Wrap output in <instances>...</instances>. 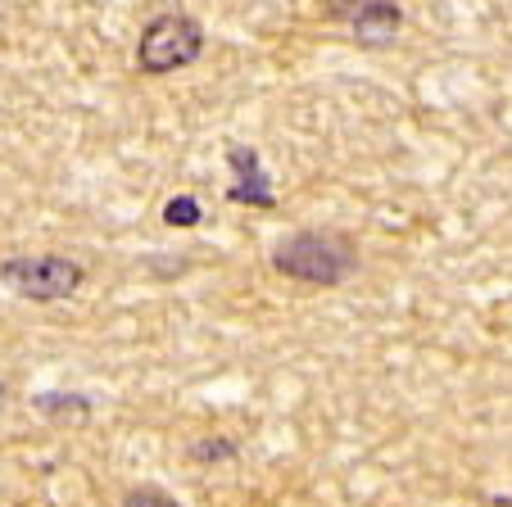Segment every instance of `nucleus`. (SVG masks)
Here are the masks:
<instances>
[{"label": "nucleus", "instance_id": "1", "mask_svg": "<svg viewBox=\"0 0 512 507\" xmlns=\"http://www.w3.org/2000/svg\"><path fill=\"white\" fill-rule=\"evenodd\" d=\"M272 268L304 286H345L358 272V249L336 231H290L272 245Z\"/></svg>", "mask_w": 512, "mask_h": 507}, {"label": "nucleus", "instance_id": "2", "mask_svg": "<svg viewBox=\"0 0 512 507\" xmlns=\"http://www.w3.org/2000/svg\"><path fill=\"white\" fill-rule=\"evenodd\" d=\"M0 286L28 304H64L87 286V268L68 254H10L0 263Z\"/></svg>", "mask_w": 512, "mask_h": 507}, {"label": "nucleus", "instance_id": "3", "mask_svg": "<svg viewBox=\"0 0 512 507\" xmlns=\"http://www.w3.org/2000/svg\"><path fill=\"white\" fill-rule=\"evenodd\" d=\"M204 50V28L191 14H159L150 28L141 32V46H136V68L145 77H164L177 68L195 64Z\"/></svg>", "mask_w": 512, "mask_h": 507}, {"label": "nucleus", "instance_id": "4", "mask_svg": "<svg viewBox=\"0 0 512 507\" xmlns=\"http://www.w3.org/2000/svg\"><path fill=\"white\" fill-rule=\"evenodd\" d=\"M227 163H232V191H227V200L232 204H250V209H272L277 204V191H272V177L263 173V159L259 150H250V145H232L227 150Z\"/></svg>", "mask_w": 512, "mask_h": 507}, {"label": "nucleus", "instance_id": "5", "mask_svg": "<svg viewBox=\"0 0 512 507\" xmlns=\"http://www.w3.org/2000/svg\"><path fill=\"white\" fill-rule=\"evenodd\" d=\"M340 14L349 19V28H354V37L363 41V46H386L399 32V23H404L395 0H345Z\"/></svg>", "mask_w": 512, "mask_h": 507}, {"label": "nucleus", "instance_id": "6", "mask_svg": "<svg viewBox=\"0 0 512 507\" xmlns=\"http://www.w3.org/2000/svg\"><path fill=\"white\" fill-rule=\"evenodd\" d=\"M32 408L50 421H87L91 417V399L87 394H64V390H41L32 394Z\"/></svg>", "mask_w": 512, "mask_h": 507}, {"label": "nucleus", "instance_id": "7", "mask_svg": "<svg viewBox=\"0 0 512 507\" xmlns=\"http://www.w3.org/2000/svg\"><path fill=\"white\" fill-rule=\"evenodd\" d=\"M186 458L200 462V467H218V462H236V444L227 440V435H204V440H195L191 449H186Z\"/></svg>", "mask_w": 512, "mask_h": 507}, {"label": "nucleus", "instance_id": "8", "mask_svg": "<svg viewBox=\"0 0 512 507\" xmlns=\"http://www.w3.org/2000/svg\"><path fill=\"white\" fill-rule=\"evenodd\" d=\"M164 222L168 227H182V231H195L204 222V204L195 200V195H173V200L164 204Z\"/></svg>", "mask_w": 512, "mask_h": 507}, {"label": "nucleus", "instance_id": "9", "mask_svg": "<svg viewBox=\"0 0 512 507\" xmlns=\"http://www.w3.org/2000/svg\"><path fill=\"white\" fill-rule=\"evenodd\" d=\"M123 507H182L173 494H164V489H155V485H136V489H127L123 494Z\"/></svg>", "mask_w": 512, "mask_h": 507}, {"label": "nucleus", "instance_id": "10", "mask_svg": "<svg viewBox=\"0 0 512 507\" xmlns=\"http://www.w3.org/2000/svg\"><path fill=\"white\" fill-rule=\"evenodd\" d=\"M494 503H499V507H512V494H499V498H494Z\"/></svg>", "mask_w": 512, "mask_h": 507}, {"label": "nucleus", "instance_id": "11", "mask_svg": "<svg viewBox=\"0 0 512 507\" xmlns=\"http://www.w3.org/2000/svg\"><path fill=\"white\" fill-rule=\"evenodd\" d=\"M5 399H10V390H5V381H0V403H5Z\"/></svg>", "mask_w": 512, "mask_h": 507}]
</instances>
